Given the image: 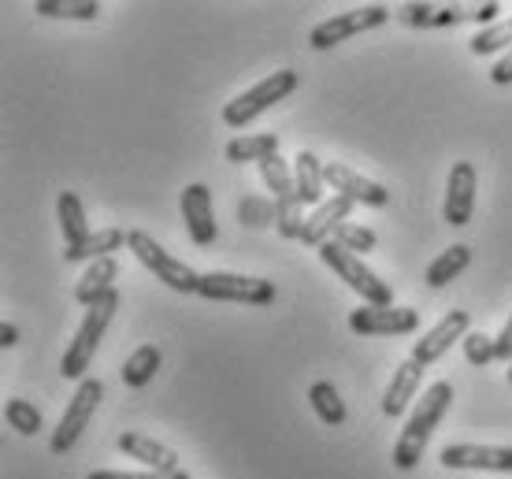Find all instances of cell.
Returning <instances> with one entry per match:
<instances>
[{"instance_id": "cell-26", "label": "cell", "mask_w": 512, "mask_h": 479, "mask_svg": "<svg viewBox=\"0 0 512 479\" xmlns=\"http://www.w3.org/2000/svg\"><path fill=\"white\" fill-rule=\"evenodd\" d=\"M160 350L156 346H138V350L130 353L127 364H123V383L130 390H141L145 383H153V376L160 372Z\"/></svg>"}, {"instance_id": "cell-24", "label": "cell", "mask_w": 512, "mask_h": 479, "mask_svg": "<svg viewBox=\"0 0 512 479\" xmlns=\"http://www.w3.org/2000/svg\"><path fill=\"white\" fill-rule=\"evenodd\" d=\"M468 264H472V249H468V246H449L442 257H435L431 264H427V286L442 290V286L453 283V279H457Z\"/></svg>"}, {"instance_id": "cell-10", "label": "cell", "mask_w": 512, "mask_h": 479, "mask_svg": "<svg viewBox=\"0 0 512 479\" xmlns=\"http://www.w3.org/2000/svg\"><path fill=\"white\" fill-rule=\"evenodd\" d=\"M182 220H186V231H190L193 246H212L219 238L212 190H208L205 182H190V186L182 190Z\"/></svg>"}, {"instance_id": "cell-21", "label": "cell", "mask_w": 512, "mask_h": 479, "mask_svg": "<svg viewBox=\"0 0 512 479\" xmlns=\"http://www.w3.org/2000/svg\"><path fill=\"white\" fill-rule=\"evenodd\" d=\"M127 238H130V234H123L119 227H104V231H93L78 249H64V260H67V264H78V260H90V264H93V260L112 257L116 249L127 246Z\"/></svg>"}, {"instance_id": "cell-17", "label": "cell", "mask_w": 512, "mask_h": 479, "mask_svg": "<svg viewBox=\"0 0 512 479\" xmlns=\"http://www.w3.org/2000/svg\"><path fill=\"white\" fill-rule=\"evenodd\" d=\"M423 372H427V368H420L412 357L397 364V372L390 376V387H386V394H383V413L390 416V420L405 416V409L412 405V398L420 394Z\"/></svg>"}, {"instance_id": "cell-16", "label": "cell", "mask_w": 512, "mask_h": 479, "mask_svg": "<svg viewBox=\"0 0 512 479\" xmlns=\"http://www.w3.org/2000/svg\"><path fill=\"white\" fill-rule=\"evenodd\" d=\"M349 216H353V201H346V197L334 194L331 201H323V205L308 216L301 242H305V246H316V249L327 246V242L334 238V231H338L342 223H349Z\"/></svg>"}, {"instance_id": "cell-7", "label": "cell", "mask_w": 512, "mask_h": 479, "mask_svg": "<svg viewBox=\"0 0 512 479\" xmlns=\"http://www.w3.org/2000/svg\"><path fill=\"white\" fill-rule=\"evenodd\" d=\"M201 298L208 301H238V305H271L275 301V283L271 279H253V275L234 272H208L201 275Z\"/></svg>"}, {"instance_id": "cell-8", "label": "cell", "mask_w": 512, "mask_h": 479, "mask_svg": "<svg viewBox=\"0 0 512 479\" xmlns=\"http://www.w3.org/2000/svg\"><path fill=\"white\" fill-rule=\"evenodd\" d=\"M390 19V8L386 4H364V8H353V12H342L327 19V23L312 26V34H308V45L312 49H334V45H342L349 41L353 34H364V30H375V26H383Z\"/></svg>"}, {"instance_id": "cell-25", "label": "cell", "mask_w": 512, "mask_h": 479, "mask_svg": "<svg viewBox=\"0 0 512 479\" xmlns=\"http://www.w3.org/2000/svg\"><path fill=\"white\" fill-rule=\"evenodd\" d=\"M308 402H312L316 416H320L327 428H342V424H346V402L338 398L334 383H327V379L312 383V390H308Z\"/></svg>"}, {"instance_id": "cell-19", "label": "cell", "mask_w": 512, "mask_h": 479, "mask_svg": "<svg viewBox=\"0 0 512 479\" xmlns=\"http://www.w3.org/2000/svg\"><path fill=\"white\" fill-rule=\"evenodd\" d=\"M56 220H60V231H64V249H78L93 234L90 223H86V208L71 190H64L60 201H56Z\"/></svg>"}, {"instance_id": "cell-32", "label": "cell", "mask_w": 512, "mask_h": 479, "mask_svg": "<svg viewBox=\"0 0 512 479\" xmlns=\"http://www.w3.org/2000/svg\"><path fill=\"white\" fill-rule=\"evenodd\" d=\"M331 242H338L342 249H349V253H357V257H364V253H372L379 238H375L372 227H360V223L349 220V223H342V227L334 231Z\"/></svg>"}, {"instance_id": "cell-15", "label": "cell", "mask_w": 512, "mask_h": 479, "mask_svg": "<svg viewBox=\"0 0 512 479\" xmlns=\"http://www.w3.org/2000/svg\"><path fill=\"white\" fill-rule=\"evenodd\" d=\"M119 450H123L127 457H134L138 465H145L149 472H156L160 479L179 472V457H175V450H167V446H160V442L149 439V435H141V431H123V435H119Z\"/></svg>"}, {"instance_id": "cell-1", "label": "cell", "mask_w": 512, "mask_h": 479, "mask_svg": "<svg viewBox=\"0 0 512 479\" xmlns=\"http://www.w3.org/2000/svg\"><path fill=\"white\" fill-rule=\"evenodd\" d=\"M449 405H453V387L449 383H431V387L423 390L420 405L412 409L409 424H405V431H401V439L394 446V465L401 472H412L423 461L427 442H431L435 428L442 424V416L449 413Z\"/></svg>"}, {"instance_id": "cell-30", "label": "cell", "mask_w": 512, "mask_h": 479, "mask_svg": "<svg viewBox=\"0 0 512 479\" xmlns=\"http://www.w3.org/2000/svg\"><path fill=\"white\" fill-rule=\"evenodd\" d=\"M279 220V205L271 197H242L238 201V223L245 227H275Z\"/></svg>"}, {"instance_id": "cell-3", "label": "cell", "mask_w": 512, "mask_h": 479, "mask_svg": "<svg viewBox=\"0 0 512 479\" xmlns=\"http://www.w3.org/2000/svg\"><path fill=\"white\" fill-rule=\"evenodd\" d=\"M301 86V75L290 71V67H282V71H271L268 78H260L256 86H249L245 93H238L234 101L223 104V123L234 130L249 127L256 116H264L268 108H275L279 101H286L290 93Z\"/></svg>"}, {"instance_id": "cell-38", "label": "cell", "mask_w": 512, "mask_h": 479, "mask_svg": "<svg viewBox=\"0 0 512 479\" xmlns=\"http://www.w3.org/2000/svg\"><path fill=\"white\" fill-rule=\"evenodd\" d=\"M498 361H512V316L505 320V327H501L498 335Z\"/></svg>"}, {"instance_id": "cell-23", "label": "cell", "mask_w": 512, "mask_h": 479, "mask_svg": "<svg viewBox=\"0 0 512 479\" xmlns=\"http://www.w3.org/2000/svg\"><path fill=\"white\" fill-rule=\"evenodd\" d=\"M501 4L487 0V4H449V8H438L435 26H457V23H479L483 30L498 23Z\"/></svg>"}, {"instance_id": "cell-40", "label": "cell", "mask_w": 512, "mask_h": 479, "mask_svg": "<svg viewBox=\"0 0 512 479\" xmlns=\"http://www.w3.org/2000/svg\"><path fill=\"white\" fill-rule=\"evenodd\" d=\"M167 479H190V476H186V472H175V476H167Z\"/></svg>"}, {"instance_id": "cell-9", "label": "cell", "mask_w": 512, "mask_h": 479, "mask_svg": "<svg viewBox=\"0 0 512 479\" xmlns=\"http://www.w3.org/2000/svg\"><path fill=\"white\" fill-rule=\"evenodd\" d=\"M349 327L357 335H412L420 327V312L397 309V305H368V309L349 312Z\"/></svg>"}, {"instance_id": "cell-35", "label": "cell", "mask_w": 512, "mask_h": 479, "mask_svg": "<svg viewBox=\"0 0 512 479\" xmlns=\"http://www.w3.org/2000/svg\"><path fill=\"white\" fill-rule=\"evenodd\" d=\"M435 15H438L435 4H409V8H405V23H412V26H435Z\"/></svg>"}, {"instance_id": "cell-6", "label": "cell", "mask_w": 512, "mask_h": 479, "mask_svg": "<svg viewBox=\"0 0 512 479\" xmlns=\"http://www.w3.org/2000/svg\"><path fill=\"white\" fill-rule=\"evenodd\" d=\"M101 398H104L101 379H82V383H78L75 398H71V405L64 409V416H60V424H56V431H52V439H49L52 454H67V450L75 446L78 435L90 428V420H93V413H97Z\"/></svg>"}, {"instance_id": "cell-18", "label": "cell", "mask_w": 512, "mask_h": 479, "mask_svg": "<svg viewBox=\"0 0 512 479\" xmlns=\"http://www.w3.org/2000/svg\"><path fill=\"white\" fill-rule=\"evenodd\" d=\"M116 275H119V264L116 257H104V260H93L90 268H86V275L75 283V298L90 309L93 301H101L108 290H116Z\"/></svg>"}, {"instance_id": "cell-13", "label": "cell", "mask_w": 512, "mask_h": 479, "mask_svg": "<svg viewBox=\"0 0 512 479\" xmlns=\"http://www.w3.org/2000/svg\"><path fill=\"white\" fill-rule=\"evenodd\" d=\"M323 179L331 190H338V197H346L353 205H368V208H386L390 205V190H383L379 182L364 179L346 164H323Z\"/></svg>"}, {"instance_id": "cell-29", "label": "cell", "mask_w": 512, "mask_h": 479, "mask_svg": "<svg viewBox=\"0 0 512 479\" xmlns=\"http://www.w3.org/2000/svg\"><path fill=\"white\" fill-rule=\"evenodd\" d=\"M468 49H472L475 56H490V52L512 49V15L509 19H498V23L487 26V30H479V34L468 41Z\"/></svg>"}, {"instance_id": "cell-11", "label": "cell", "mask_w": 512, "mask_h": 479, "mask_svg": "<svg viewBox=\"0 0 512 479\" xmlns=\"http://www.w3.org/2000/svg\"><path fill=\"white\" fill-rule=\"evenodd\" d=\"M468 327H472V316H468L464 309L446 312V316H442L427 335L416 338V346H412V361L420 364V368H431V364H435L438 357L457 342V338L468 335Z\"/></svg>"}, {"instance_id": "cell-34", "label": "cell", "mask_w": 512, "mask_h": 479, "mask_svg": "<svg viewBox=\"0 0 512 479\" xmlns=\"http://www.w3.org/2000/svg\"><path fill=\"white\" fill-rule=\"evenodd\" d=\"M464 357L475 368H487L490 361H498V338L483 335V331H468L464 335Z\"/></svg>"}, {"instance_id": "cell-20", "label": "cell", "mask_w": 512, "mask_h": 479, "mask_svg": "<svg viewBox=\"0 0 512 479\" xmlns=\"http://www.w3.org/2000/svg\"><path fill=\"white\" fill-rule=\"evenodd\" d=\"M297 164H294V186H297V201L301 205H323V164H320V156L316 153H297L294 156Z\"/></svg>"}, {"instance_id": "cell-36", "label": "cell", "mask_w": 512, "mask_h": 479, "mask_svg": "<svg viewBox=\"0 0 512 479\" xmlns=\"http://www.w3.org/2000/svg\"><path fill=\"white\" fill-rule=\"evenodd\" d=\"M86 479H160L156 472H116V468H101V472H90Z\"/></svg>"}, {"instance_id": "cell-37", "label": "cell", "mask_w": 512, "mask_h": 479, "mask_svg": "<svg viewBox=\"0 0 512 479\" xmlns=\"http://www.w3.org/2000/svg\"><path fill=\"white\" fill-rule=\"evenodd\" d=\"M490 78H494L498 86H509V82H512V49L505 52V56H501L498 64H494V71H490Z\"/></svg>"}, {"instance_id": "cell-33", "label": "cell", "mask_w": 512, "mask_h": 479, "mask_svg": "<svg viewBox=\"0 0 512 479\" xmlns=\"http://www.w3.org/2000/svg\"><path fill=\"white\" fill-rule=\"evenodd\" d=\"M279 205V220H275V231L282 234V238H301L305 234V205L297 201V197H290V201H275Z\"/></svg>"}, {"instance_id": "cell-4", "label": "cell", "mask_w": 512, "mask_h": 479, "mask_svg": "<svg viewBox=\"0 0 512 479\" xmlns=\"http://www.w3.org/2000/svg\"><path fill=\"white\" fill-rule=\"evenodd\" d=\"M127 234H130L127 249L160 279V283L171 286V290H179V294H197V290H201V272H193L186 260L171 257V253H167L160 242H153L145 231H127Z\"/></svg>"}, {"instance_id": "cell-5", "label": "cell", "mask_w": 512, "mask_h": 479, "mask_svg": "<svg viewBox=\"0 0 512 479\" xmlns=\"http://www.w3.org/2000/svg\"><path fill=\"white\" fill-rule=\"evenodd\" d=\"M320 260L349 286V290H357L368 305H383V309L386 305H394V290H390V286H386L383 279L357 257V253L342 249L338 242H327V246H320Z\"/></svg>"}, {"instance_id": "cell-28", "label": "cell", "mask_w": 512, "mask_h": 479, "mask_svg": "<svg viewBox=\"0 0 512 479\" xmlns=\"http://www.w3.org/2000/svg\"><path fill=\"white\" fill-rule=\"evenodd\" d=\"M260 179H264V186L271 190L275 201H290V197H297L294 171L286 168V160H282V156H268V160L260 164Z\"/></svg>"}, {"instance_id": "cell-2", "label": "cell", "mask_w": 512, "mask_h": 479, "mask_svg": "<svg viewBox=\"0 0 512 479\" xmlns=\"http://www.w3.org/2000/svg\"><path fill=\"white\" fill-rule=\"evenodd\" d=\"M119 305H123L119 290H108L101 301H93L90 312H86V320H82V327H78V335L71 338V346H67L64 361H60V376L64 379L86 376V368H90L93 357H97V350H101L104 331H108V324L116 320Z\"/></svg>"}, {"instance_id": "cell-22", "label": "cell", "mask_w": 512, "mask_h": 479, "mask_svg": "<svg viewBox=\"0 0 512 479\" xmlns=\"http://www.w3.org/2000/svg\"><path fill=\"white\" fill-rule=\"evenodd\" d=\"M223 153H227L231 164H249V160L264 164L268 156H279V138H275V134H245V138L227 142Z\"/></svg>"}, {"instance_id": "cell-14", "label": "cell", "mask_w": 512, "mask_h": 479, "mask_svg": "<svg viewBox=\"0 0 512 479\" xmlns=\"http://www.w3.org/2000/svg\"><path fill=\"white\" fill-rule=\"evenodd\" d=\"M446 468H479V472H512V446H475L457 442L442 450Z\"/></svg>"}, {"instance_id": "cell-41", "label": "cell", "mask_w": 512, "mask_h": 479, "mask_svg": "<svg viewBox=\"0 0 512 479\" xmlns=\"http://www.w3.org/2000/svg\"><path fill=\"white\" fill-rule=\"evenodd\" d=\"M509 383H512V364H509Z\"/></svg>"}, {"instance_id": "cell-39", "label": "cell", "mask_w": 512, "mask_h": 479, "mask_svg": "<svg viewBox=\"0 0 512 479\" xmlns=\"http://www.w3.org/2000/svg\"><path fill=\"white\" fill-rule=\"evenodd\" d=\"M15 342H19V327L0 324V346H15Z\"/></svg>"}, {"instance_id": "cell-31", "label": "cell", "mask_w": 512, "mask_h": 479, "mask_svg": "<svg viewBox=\"0 0 512 479\" xmlns=\"http://www.w3.org/2000/svg\"><path fill=\"white\" fill-rule=\"evenodd\" d=\"M4 420H8V428H15L19 435H38L41 431V413L34 409V402H26V398H12V402L4 405Z\"/></svg>"}, {"instance_id": "cell-12", "label": "cell", "mask_w": 512, "mask_h": 479, "mask_svg": "<svg viewBox=\"0 0 512 479\" xmlns=\"http://www.w3.org/2000/svg\"><path fill=\"white\" fill-rule=\"evenodd\" d=\"M475 168L468 160H457L449 168V182H446V205H442V216H446L449 227H468L475 212Z\"/></svg>"}, {"instance_id": "cell-27", "label": "cell", "mask_w": 512, "mask_h": 479, "mask_svg": "<svg viewBox=\"0 0 512 479\" xmlns=\"http://www.w3.org/2000/svg\"><path fill=\"white\" fill-rule=\"evenodd\" d=\"M34 12L41 19H97L101 4L97 0H38Z\"/></svg>"}]
</instances>
